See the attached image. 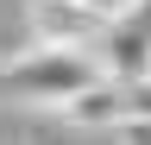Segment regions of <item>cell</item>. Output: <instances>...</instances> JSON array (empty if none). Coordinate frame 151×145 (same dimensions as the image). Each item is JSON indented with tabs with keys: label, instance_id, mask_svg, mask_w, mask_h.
<instances>
[{
	"label": "cell",
	"instance_id": "6da1fadb",
	"mask_svg": "<svg viewBox=\"0 0 151 145\" xmlns=\"http://www.w3.org/2000/svg\"><path fill=\"white\" fill-rule=\"evenodd\" d=\"M94 76H107V63L94 57L88 44L32 38V50H19V57L0 69V88H13V95H25V101H57L63 107L76 88H88Z\"/></svg>",
	"mask_w": 151,
	"mask_h": 145
},
{
	"label": "cell",
	"instance_id": "7a4b0ae2",
	"mask_svg": "<svg viewBox=\"0 0 151 145\" xmlns=\"http://www.w3.org/2000/svg\"><path fill=\"white\" fill-rule=\"evenodd\" d=\"M107 19L82 0H32V38H57V44H88Z\"/></svg>",
	"mask_w": 151,
	"mask_h": 145
},
{
	"label": "cell",
	"instance_id": "277c9868",
	"mask_svg": "<svg viewBox=\"0 0 151 145\" xmlns=\"http://www.w3.org/2000/svg\"><path fill=\"white\" fill-rule=\"evenodd\" d=\"M113 145H151V114H120Z\"/></svg>",
	"mask_w": 151,
	"mask_h": 145
},
{
	"label": "cell",
	"instance_id": "5b68a950",
	"mask_svg": "<svg viewBox=\"0 0 151 145\" xmlns=\"http://www.w3.org/2000/svg\"><path fill=\"white\" fill-rule=\"evenodd\" d=\"M82 6H94V13H101L107 25H120V19H132V13L145 6V0H82Z\"/></svg>",
	"mask_w": 151,
	"mask_h": 145
},
{
	"label": "cell",
	"instance_id": "3957f363",
	"mask_svg": "<svg viewBox=\"0 0 151 145\" xmlns=\"http://www.w3.org/2000/svg\"><path fill=\"white\" fill-rule=\"evenodd\" d=\"M120 114H126V82L113 76V69L63 101V120H76V126H120Z\"/></svg>",
	"mask_w": 151,
	"mask_h": 145
}]
</instances>
